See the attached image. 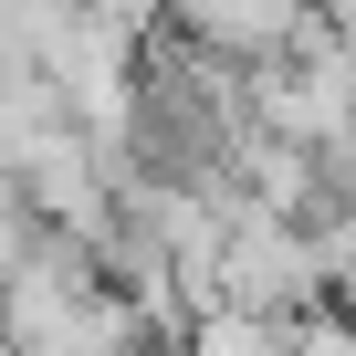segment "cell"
Returning a JSON list of instances; mask_svg holds the SVG:
<instances>
[{"label":"cell","mask_w":356,"mask_h":356,"mask_svg":"<svg viewBox=\"0 0 356 356\" xmlns=\"http://www.w3.org/2000/svg\"><path fill=\"white\" fill-rule=\"evenodd\" d=\"M293 356H356V314H346V304L304 314V325H293Z\"/></svg>","instance_id":"obj_2"},{"label":"cell","mask_w":356,"mask_h":356,"mask_svg":"<svg viewBox=\"0 0 356 356\" xmlns=\"http://www.w3.org/2000/svg\"><path fill=\"white\" fill-rule=\"evenodd\" d=\"M325 22H335V42L356 53V0H325Z\"/></svg>","instance_id":"obj_3"},{"label":"cell","mask_w":356,"mask_h":356,"mask_svg":"<svg viewBox=\"0 0 356 356\" xmlns=\"http://www.w3.org/2000/svg\"><path fill=\"white\" fill-rule=\"evenodd\" d=\"M220 304L231 314H273V325L325 314L335 304V241H325V220H283V210L241 200L231 210V252H220Z\"/></svg>","instance_id":"obj_1"}]
</instances>
